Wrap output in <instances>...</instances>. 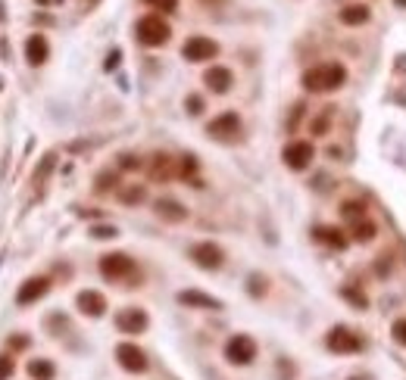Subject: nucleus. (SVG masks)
Listing matches in <instances>:
<instances>
[{
  "mask_svg": "<svg viewBox=\"0 0 406 380\" xmlns=\"http://www.w3.org/2000/svg\"><path fill=\"white\" fill-rule=\"evenodd\" d=\"M347 82V69L341 62H319L303 72V88L309 94H328V91H338L341 84Z\"/></svg>",
  "mask_w": 406,
  "mask_h": 380,
  "instance_id": "nucleus-1",
  "label": "nucleus"
},
{
  "mask_svg": "<svg viewBox=\"0 0 406 380\" xmlns=\"http://www.w3.org/2000/svg\"><path fill=\"white\" fill-rule=\"evenodd\" d=\"M100 274H104L106 281L131 287L128 281H138V265L128 252H106V256H100Z\"/></svg>",
  "mask_w": 406,
  "mask_h": 380,
  "instance_id": "nucleus-2",
  "label": "nucleus"
},
{
  "mask_svg": "<svg viewBox=\"0 0 406 380\" xmlns=\"http://www.w3.org/2000/svg\"><path fill=\"white\" fill-rule=\"evenodd\" d=\"M135 35H138V41L144 47H163L169 41L172 28H169V22L163 19L160 13H150V16H141V19H138Z\"/></svg>",
  "mask_w": 406,
  "mask_h": 380,
  "instance_id": "nucleus-3",
  "label": "nucleus"
},
{
  "mask_svg": "<svg viewBox=\"0 0 406 380\" xmlns=\"http://www.w3.org/2000/svg\"><path fill=\"white\" fill-rule=\"evenodd\" d=\"M325 346H328V350H331V352H338V355H353V352H363V350H366L363 337H359L356 330L344 328V324H338V328H331V330H328Z\"/></svg>",
  "mask_w": 406,
  "mask_h": 380,
  "instance_id": "nucleus-4",
  "label": "nucleus"
},
{
  "mask_svg": "<svg viewBox=\"0 0 406 380\" xmlns=\"http://www.w3.org/2000/svg\"><path fill=\"white\" fill-rule=\"evenodd\" d=\"M281 160L291 172H303L309 169V162L316 160V150H312L309 140H291L285 150H281Z\"/></svg>",
  "mask_w": 406,
  "mask_h": 380,
  "instance_id": "nucleus-5",
  "label": "nucleus"
},
{
  "mask_svg": "<svg viewBox=\"0 0 406 380\" xmlns=\"http://www.w3.org/2000/svg\"><path fill=\"white\" fill-rule=\"evenodd\" d=\"M225 359H229V365H250V362L256 359V343H253V337L234 334L229 343H225Z\"/></svg>",
  "mask_w": 406,
  "mask_h": 380,
  "instance_id": "nucleus-6",
  "label": "nucleus"
},
{
  "mask_svg": "<svg viewBox=\"0 0 406 380\" xmlns=\"http://www.w3.org/2000/svg\"><path fill=\"white\" fill-rule=\"evenodd\" d=\"M182 57L187 62H207V60H216L219 57V44L213 38H203V35H191L182 47Z\"/></svg>",
  "mask_w": 406,
  "mask_h": 380,
  "instance_id": "nucleus-7",
  "label": "nucleus"
},
{
  "mask_svg": "<svg viewBox=\"0 0 406 380\" xmlns=\"http://www.w3.org/2000/svg\"><path fill=\"white\" fill-rule=\"evenodd\" d=\"M191 259L197 268H203V272H216V268H222V262H225V252L219 243L203 240V243H194L191 247Z\"/></svg>",
  "mask_w": 406,
  "mask_h": 380,
  "instance_id": "nucleus-8",
  "label": "nucleus"
},
{
  "mask_svg": "<svg viewBox=\"0 0 406 380\" xmlns=\"http://www.w3.org/2000/svg\"><path fill=\"white\" fill-rule=\"evenodd\" d=\"M116 362H119L128 374H144L147 365H150V362H147V352L135 343H119L116 346Z\"/></svg>",
  "mask_w": 406,
  "mask_h": 380,
  "instance_id": "nucleus-9",
  "label": "nucleus"
},
{
  "mask_svg": "<svg viewBox=\"0 0 406 380\" xmlns=\"http://www.w3.org/2000/svg\"><path fill=\"white\" fill-rule=\"evenodd\" d=\"M207 134L213 140H234L241 134V116L238 113H222L207 125Z\"/></svg>",
  "mask_w": 406,
  "mask_h": 380,
  "instance_id": "nucleus-10",
  "label": "nucleus"
},
{
  "mask_svg": "<svg viewBox=\"0 0 406 380\" xmlns=\"http://www.w3.org/2000/svg\"><path fill=\"white\" fill-rule=\"evenodd\" d=\"M147 324H150V318H147V312L138 306H128L116 315V328H119L122 334H144Z\"/></svg>",
  "mask_w": 406,
  "mask_h": 380,
  "instance_id": "nucleus-11",
  "label": "nucleus"
},
{
  "mask_svg": "<svg viewBox=\"0 0 406 380\" xmlns=\"http://www.w3.org/2000/svg\"><path fill=\"white\" fill-rule=\"evenodd\" d=\"M75 306L82 315H88V318H100V315L106 312V296L97 290H82L75 296Z\"/></svg>",
  "mask_w": 406,
  "mask_h": 380,
  "instance_id": "nucleus-12",
  "label": "nucleus"
},
{
  "mask_svg": "<svg viewBox=\"0 0 406 380\" xmlns=\"http://www.w3.org/2000/svg\"><path fill=\"white\" fill-rule=\"evenodd\" d=\"M203 84L213 94H229L234 84V75H231V69H225V66H209L207 72H203Z\"/></svg>",
  "mask_w": 406,
  "mask_h": 380,
  "instance_id": "nucleus-13",
  "label": "nucleus"
},
{
  "mask_svg": "<svg viewBox=\"0 0 406 380\" xmlns=\"http://www.w3.org/2000/svg\"><path fill=\"white\" fill-rule=\"evenodd\" d=\"M47 290H50V281H47V278H28L19 287V293H16V303H19V306H31V303H38Z\"/></svg>",
  "mask_w": 406,
  "mask_h": 380,
  "instance_id": "nucleus-14",
  "label": "nucleus"
},
{
  "mask_svg": "<svg viewBox=\"0 0 406 380\" xmlns=\"http://www.w3.org/2000/svg\"><path fill=\"white\" fill-rule=\"evenodd\" d=\"M47 57H50V44H47V38L44 35H28V41H26V60L31 62V66H44Z\"/></svg>",
  "mask_w": 406,
  "mask_h": 380,
  "instance_id": "nucleus-15",
  "label": "nucleus"
},
{
  "mask_svg": "<svg viewBox=\"0 0 406 380\" xmlns=\"http://www.w3.org/2000/svg\"><path fill=\"white\" fill-rule=\"evenodd\" d=\"M156 216L166 218V221H185L187 218V209L178 200H169V196H163V200H156Z\"/></svg>",
  "mask_w": 406,
  "mask_h": 380,
  "instance_id": "nucleus-16",
  "label": "nucleus"
},
{
  "mask_svg": "<svg viewBox=\"0 0 406 380\" xmlns=\"http://www.w3.org/2000/svg\"><path fill=\"white\" fill-rule=\"evenodd\" d=\"M178 303L182 306H194V308H222V303L207 293H197V290H182L178 293Z\"/></svg>",
  "mask_w": 406,
  "mask_h": 380,
  "instance_id": "nucleus-17",
  "label": "nucleus"
},
{
  "mask_svg": "<svg viewBox=\"0 0 406 380\" xmlns=\"http://www.w3.org/2000/svg\"><path fill=\"white\" fill-rule=\"evenodd\" d=\"M372 19V10L366 4H350L341 10V22L344 26H366Z\"/></svg>",
  "mask_w": 406,
  "mask_h": 380,
  "instance_id": "nucleus-18",
  "label": "nucleus"
},
{
  "mask_svg": "<svg viewBox=\"0 0 406 380\" xmlns=\"http://www.w3.org/2000/svg\"><path fill=\"white\" fill-rule=\"evenodd\" d=\"M312 237H316L319 243H325V247H334V250H344V247H347V237H344L338 228H316V231H312Z\"/></svg>",
  "mask_w": 406,
  "mask_h": 380,
  "instance_id": "nucleus-19",
  "label": "nucleus"
},
{
  "mask_svg": "<svg viewBox=\"0 0 406 380\" xmlns=\"http://www.w3.org/2000/svg\"><path fill=\"white\" fill-rule=\"evenodd\" d=\"M28 377L31 380H53L57 377V368H53V362H47V359H31L28 362Z\"/></svg>",
  "mask_w": 406,
  "mask_h": 380,
  "instance_id": "nucleus-20",
  "label": "nucleus"
},
{
  "mask_svg": "<svg viewBox=\"0 0 406 380\" xmlns=\"http://www.w3.org/2000/svg\"><path fill=\"white\" fill-rule=\"evenodd\" d=\"M353 240L356 243H369V240H375V234H378V228H375V221H369V218H363V221H356L353 228Z\"/></svg>",
  "mask_w": 406,
  "mask_h": 380,
  "instance_id": "nucleus-21",
  "label": "nucleus"
},
{
  "mask_svg": "<svg viewBox=\"0 0 406 380\" xmlns=\"http://www.w3.org/2000/svg\"><path fill=\"white\" fill-rule=\"evenodd\" d=\"M341 218H347V221H363L366 218V203H359V200H344L341 203Z\"/></svg>",
  "mask_w": 406,
  "mask_h": 380,
  "instance_id": "nucleus-22",
  "label": "nucleus"
},
{
  "mask_svg": "<svg viewBox=\"0 0 406 380\" xmlns=\"http://www.w3.org/2000/svg\"><path fill=\"white\" fill-rule=\"evenodd\" d=\"M153 178H169L172 175V160L166 153H160V156H153Z\"/></svg>",
  "mask_w": 406,
  "mask_h": 380,
  "instance_id": "nucleus-23",
  "label": "nucleus"
},
{
  "mask_svg": "<svg viewBox=\"0 0 406 380\" xmlns=\"http://www.w3.org/2000/svg\"><path fill=\"white\" fill-rule=\"evenodd\" d=\"M119 200L125 203V206H131V203H141V200H144V187H125L122 190V194H119Z\"/></svg>",
  "mask_w": 406,
  "mask_h": 380,
  "instance_id": "nucleus-24",
  "label": "nucleus"
},
{
  "mask_svg": "<svg viewBox=\"0 0 406 380\" xmlns=\"http://www.w3.org/2000/svg\"><path fill=\"white\" fill-rule=\"evenodd\" d=\"M341 296H344V299H350V303H353L356 308H369V299H366L363 293H356L353 287H344V290H341Z\"/></svg>",
  "mask_w": 406,
  "mask_h": 380,
  "instance_id": "nucleus-25",
  "label": "nucleus"
},
{
  "mask_svg": "<svg viewBox=\"0 0 406 380\" xmlns=\"http://www.w3.org/2000/svg\"><path fill=\"white\" fill-rule=\"evenodd\" d=\"M13 371H16V362H13V355H0V380H10L13 377Z\"/></svg>",
  "mask_w": 406,
  "mask_h": 380,
  "instance_id": "nucleus-26",
  "label": "nucleus"
},
{
  "mask_svg": "<svg viewBox=\"0 0 406 380\" xmlns=\"http://www.w3.org/2000/svg\"><path fill=\"white\" fill-rule=\"evenodd\" d=\"M116 187V175L113 172H104V175H97V194H106V190Z\"/></svg>",
  "mask_w": 406,
  "mask_h": 380,
  "instance_id": "nucleus-27",
  "label": "nucleus"
},
{
  "mask_svg": "<svg viewBox=\"0 0 406 380\" xmlns=\"http://www.w3.org/2000/svg\"><path fill=\"white\" fill-rule=\"evenodd\" d=\"M390 337H394L400 346H406V318H397V321H394V328H390Z\"/></svg>",
  "mask_w": 406,
  "mask_h": 380,
  "instance_id": "nucleus-28",
  "label": "nucleus"
},
{
  "mask_svg": "<svg viewBox=\"0 0 406 380\" xmlns=\"http://www.w3.org/2000/svg\"><path fill=\"white\" fill-rule=\"evenodd\" d=\"M119 231H116L113 225H97V228H91V237H97V240H109V237H116Z\"/></svg>",
  "mask_w": 406,
  "mask_h": 380,
  "instance_id": "nucleus-29",
  "label": "nucleus"
},
{
  "mask_svg": "<svg viewBox=\"0 0 406 380\" xmlns=\"http://www.w3.org/2000/svg\"><path fill=\"white\" fill-rule=\"evenodd\" d=\"M178 172H182L185 178H191L194 172H197V160H194V156H182V165H178Z\"/></svg>",
  "mask_w": 406,
  "mask_h": 380,
  "instance_id": "nucleus-30",
  "label": "nucleus"
},
{
  "mask_svg": "<svg viewBox=\"0 0 406 380\" xmlns=\"http://www.w3.org/2000/svg\"><path fill=\"white\" fill-rule=\"evenodd\" d=\"M187 113H191V116H200L203 113V100L197 97V94H191V97H187Z\"/></svg>",
  "mask_w": 406,
  "mask_h": 380,
  "instance_id": "nucleus-31",
  "label": "nucleus"
},
{
  "mask_svg": "<svg viewBox=\"0 0 406 380\" xmlns=\"http://www.w3.org/2000/svg\"><path fill=\"white\" fill-rule=\"evenodd\" d=\"M250 293H253V296H263V293H265V281L260 278V274L250 278Z\"/></svg>",
  "mask_w": 406,
  "mask_h": 380,
  "instance_id": "nucleus-32",
  "label": "nucleus"
},
{
  "mask_svg": "<svg viewBox=\"0 0 406 380\" xmlns=\"http://www.w3.org/2000/svg\"><path fill=\"white\" fill-rule=\"evenodd\" d=\"M119 165H122V169H141V160H138V156H131V153H122Z\"/></svg>",
  "mask_w": 406,
  "mask_h": 380,
  "instance_id": "nucleus-33",
  "label": "nucleus"
},
{
  "mask_svg": "<svg viewBox=\"0 0 406 380\" xmlns=\"http://www.w3.org/2000/svg\"><path fill=\"white\" fill-rule=\"evenodd\" d=\"M153 6L156 10H166V13H172L178 6V0H153Z\"/></svg>",
  "mask_w": 406,
  "mask_h": 380,
  "instance_id": "nucleus-34",
  "label": "nucleus"
},
{
  "mask_svg": "<svg viewBox=\"0 0 406 380\" xmlns=\"http://www.w3.org/2000/svg\"><path fill=\"white\" fill-rule=\"evenodd\" d=\"M116 62H119V50H116V53H113V57H109V60H106V69H113V66H116Z\"/></svg>",
  "mask_w": 406,
  "mask_h": 380,
  "instance_id": "nucleus-35",
  "label": "nucleus"
}]
</instances>
